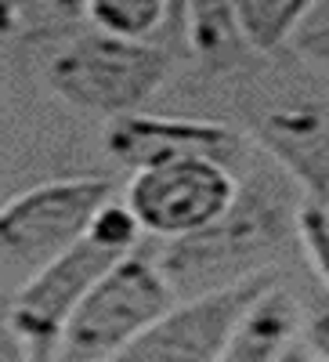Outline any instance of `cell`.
Masks as SVG:
<instances>
[{
  "instance_id": "ac0fdd59",
  "label": "cell",
  "mask_w": 329,
  "mask_h": 362,
  "mask_svg": "<svg viewBox=\"0 0 329 362\" xmlns=\"http://www.w3.org/2000/svg\"><path fill=\"white\" fill-rule=\"evenodd\" d=\"M170 4V22L167 29L174 37H185V29H189V0H167Z\"/></svg>"
},
{
  "instance_id": "52a82bcc",
  "label": "cell",
  "mask_w": 329,
  "mask_h": 362,
  "mask_svg": "<svg viewBox=\"0 0 329 362\" xmlns=\"http://www.w3.org/2000/svg\"><path fill=\"white\" fill-rule=\"evenodd\" d=\"M112 203L109 177H54L0 206V254L44 264L87 235L98 210Z\"/></svg>"
},
{
  "instance_id": "ba28073f",
  "label": "cell",
  "mask_w": 329,
  "mask_h": 362,
  "mask_svg": "<svg viewBox=\"0 0 329 362\" xmlns=\"http://www.w3.org/2000/svg\"><path fill=\"white\" fill-rule=\"evenodd\" d=\"M105 153L131 170L170 163V160H189V156L235 167V160L243 156V134L228 124H217V119L127 112L109 124Z\"/></svg>"
},
{
  "instance_id": "e0dca14e",
  "label": "cell",
  "mask_w": 329,
  "mask_h": 362,
  "mask_svg": "<svg viewBox=\"0 0 329 362\" xmlns=\"http://www.w3.org/2000/svg\"><path fill=\"white\" fill-rule=\"evenodd\" d=\"M0 362H33L25 341L11 322V293H0Z\"/></svg>"
},
{
  "instance_id": "4fadbf2b",
  "label": "cell",
  "mask_w": 329,
  "mask_h": 362,
  "mask_svg": "<svg viewBox=\"0 0 329 362\" xmlns=\"http://www.w3.org/2000/svg\"><path fill=\"white\" fill-rule=\"evenodd\" d=\"M83 11L91 18L95 33L138 44H148V37H156L170 22L167 0H87Z\"/></svg>"
},
{
  "instance_id": "d6986e66",
  "label": "cell",
  "mask_w": 329,
  "mask_h": 362,
  "mask_svg": "<svg viewBox=\"0 0 329 362\" xmlns=\"http://www.w3.org/2000/svg\"><path fill=\"white\" fill-rule=\"evenodd\" d=\"M279 362H322V358H315L308 348H297V344H289L286 351H282V358Z\"/></svg>"
},
{
  "instance_id": "5bb4252c",
  "label": "cell",
  "mask_w": 329,
  "mask_h": 362,
  "mask_svg": "<svg viewBox=\"0 0 329 362\" xmlns=\"http://www.w3.org/2000/svg\"><path fill=\"white\" fill-rule=\"evenodd\" d=\"M297 239H301L308 261L315 264L318 279L329 290V210L301 199V206H297Z\"/></svg>"
},
{
  "instance_id": "9a60e30c",
  "label": "cell",
  "mask_w": 329,
  "mask_h": 362,
  "mask_svg": "<svg viewBox=\"0 0 329 362\" xmlns=\"http://www.w3.org/2000/svg\"><path fill=\"white\" fill-rule=\"evenodd\" d=\"M293 47L301 51L308 62L329 69V11H311V18L297 29Z\"/></svg>"
},
{
  "instance_id": "5b68a950",
  "label": "cell",
  "mask_w": 329,
  "mask_h": 362,
  "mask_svg": "<svg viewBox=\"0 0 329 362\" xmlns=\"http://www.w3.org/2000/svg\"><path fill=\"white\" fill-rule=\"evenodd\" d=\"M275 286L272 272L170 305L109 362H217L253 300Z\"/></svg>"
},
{
  "instance_id": "2e32d148",
  "label": "cell",
  "mask_w": 329,
  "mask_h": 362,
  "mask_svg": "<svg viewBox=\"0 0 329 362\" xmlns=\"http://www.w3.org/2000/svg\"><path fill=\"white\" fill-rule=\"evenodd\" d=\"M304 348L315 358L329 362V297L315 300L308 319H304Z\"/></svg>"
},
{
  "instance_id": "7a4b0ae2",
  "label": "cell",
  "mask_w": 329,
  "mask_h": 362,
  "mask_svg": "<svg viewBox=\"0 0 329 362\" xmlns=\"http://www.w3.org/2000/svg\"><path fill=\"white\" fill-rule=\"evenodd\" d=\"M44 76L62 102L116 119L141 112V105L167 83L170 54L156 44L87 33L58 47L47 58Z\"/></svg>"
},
{
  "instance_id": "277c9868",
  "label": "cell",
  "mask_w": 329,
  "mask_h": 362,
  "mask_svg": "<svg viewBox=\"0 0 329 362\" xmlns=\"http://www.w3.org/2000/svg\"><path fill=\"white\" fill-rule=\"evenodd\" d=\"M239 177L217 160H170L134 170L127 185V210L138 228L160 239H185L206 225H214L232 206Z\"/></svg>"
},
{
  "instance_id": "8992f818",
  "label": "cell",
  "mask_w": 329,
  "mask_h": 362,
  "mask_svg": "<svg viewBox=\"0 0 329 362\" xmlns=\"http://www.w3.org/2000/svg\"><path fill=\"white\" fill-rule=\"evenodd\" d=\"M119 257L127 254L105 247L98 235L87 232L73 247L44 261L37 276L11 297V322L33 362H54V355L62 351L69 319L83 305V297L91 293V286Z\"/></svg>"
},
{
  "instance_id": "30bf717a",
  "label": "cell",
  "mask_w": 329,
  "mask_h": 362,
  "mask_svg": "<svg viewBox=\"0 0 329 362\" xmlns=\"http://www.w3.org/2000/svg\"><path fill=\"white\" fill-rule=\"evenodd\" d=\"M297 322H301L297 300L275 283L253 300V308L239 322L235 337L228 341L217 362H279L282 351L293 344Z\"/></svg>"
},
{
  "instance_id": "6da1fadb",
  "label": "cell",
  "mask_w": 329,
  "mask_h": 362,
  "mask_svg": "<svg viewBox=\"0 0 329 362\" xmlns=\"http://www.w3.org/2000/svg\"><path fill=\"white\" fill-rule=\"evenodd\" d=\"M293 192L272 174H253L239 181L235 199L225 214L185 239H174L160 257V272L174 293L199 297L250 276L268 272L289 235H297Z\"/></svg>"
},
{
  "instance_id": "3957f363",
  "label": "cell",
  "mask_w": 329,
  "mask_h": 362,
  "mask_svg": "<svg viewBox=\"0 0 329 362\" xmlns=\"http://www.w3.org/2000/svg\"><path fill=\"white\" fill-rule=\"evenodd\" d=\"M170 305L174 290L163 279L160 264L131 250L83 297V305L66 326L58 355H66L69 362H109Z\"/></svg>"
},
{
  "instance_id": "ffe728a7",
  "label": "cell",
  "mask_w": 329,
  "mask_h": 362,
  "mask_svg": "<svg viewBox=\"0 0 329 362\" xmlns=\"http://www.w3.org/2000/svg\"><path fill=\"white\" fill-rule=\"evenodd\" d=\"M47 4H51L54 11H62V15H73V11H83L87 0H47Z\"/></svg>"
},
{
  "instance_id": "9c48e42d",
  "label": "cell",
  "mask_w": 329,
  "mask_h": 362,
  "mask_svg": "<svg viewBox=\"0 0 329 362\" xmlns=\"http://www.w3.org/2000/svg\"><path fill=\"white\" fill-rule=\"evenodd\" d=\"M257 141L275 156L308 203L329 210V116L318 105H279L257 124Z\"/></svg>"
},
{
  "instance_id": "8fae6325",
  "label": "cell",
  "mask_w": 329,
  "mask_h": 362,
  "mask_svg": "<svg viewBox=\"0 0 329 362\" xmlns=\"http://www.w3.org/2000/svg\"><path fill=\"white\" fill-rule=\"evenodd\" d=\"M322 0H232V18L246 51L275 54L297 37Z\"/></svg>"
},
{
  "instance_id": "7c38bea8",
  "label": "cell",
  "mask_w": 329,
  "mask_h": 362,
  "mask_svg": "<svg viewBox=\"0 0 329 362\" xmlns=\"http://www.w3.org/2000/svg\"><path fill=\"white\" fill-rule=\"evenodd\" d=\"M185 40L210 73H225L246 58V44L232 18V0H189Z\"/></svg>"
}]
</instances>
